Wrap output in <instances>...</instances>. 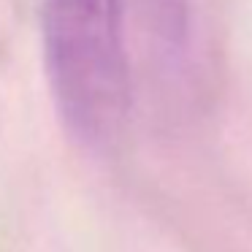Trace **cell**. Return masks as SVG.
<instances>
[{
	"label": "cell",
	"mask_w": 252,
	"mask_h": 252,
	"mask_svg": "<svg viewBox=\"0 0 252 252\" xmlns=\"http://www.w3.org/2000/svg\"><path fill=\"white\" fill-rule=\"evenodd\" d=\"M158 22V33H163L165 38H179L185 33V0H149Z\"/></svg>",
	"instance_id": "7a4b0ae2"
},
{
	"label": "cell",
	"mask_w": 252,
	"mask_h": 252,
	"mask_svg": "<svg viewBox=\"0 0 252 252\" xmlns=\"http://www.w3.org/2000/svg\"><path fill=\"white\" fill-rule=\"evenodd\" d=\"M52 98L65 127L90 147L125 130L130 111L120 0H41Z\"/></svg>",
	"instance_id": "6da1fadb"
}]
</instances>
